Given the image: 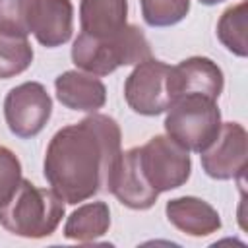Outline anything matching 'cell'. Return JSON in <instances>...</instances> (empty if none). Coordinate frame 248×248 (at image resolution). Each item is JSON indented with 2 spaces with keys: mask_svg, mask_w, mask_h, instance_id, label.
<instances>
[{
  "mask_svg": "<svg viewBox=\"0 0 248 248\" xmlns=\"http://www.w3.org/2000/svg\"><path fill=\"white\" fill-rule=\"evenodd\" d=\"M128 0H81V33L91 37H110L126 25Z\"/></svg>",
  "mask_w": 248,
  "mask_h": 248,
  "instance_id": "obj_14",
  "label": "cell"
},
{
  "mask_svg": "<svg viewBox=\"0 0 248 248\" xmlns=\"http://www.w3.org/2000/svg\"><path fill=\"white\" fill-rule=\"evenodd\" d=\"M202 4H205V6H215V4H219V2H223V0H200Z\"/></svg>",
  "mask_w": 248,
  "mask_h": 248,
  "instance_id": "obj_21",
  "label": "cell"
},
{
  "mask_svg": "<svg viewBox=\"0 0 248 248\" xmlns=\"http://www.w3.org/2000/svg\"><path fill=\"white\" fill-rule=\"evenodd\" d=\"M110 227V209L105 202H91L78 207L64 225V236L78 242H89L103 236Z\"/></svg>",
  "mask_w": 248,
  "mask_h": 248,
  "instance_id": "obj_15",
  "label": "cell"
},
{
  "mask_svg": "<svg viewBox=\"0 0 248 248\" xmlns=\"http://www.w3.org/2000/svg\"><path fill=\"white\" fill-rule=\"evenodd\" d=\"M120 153L116 120L91 114L52 136L45 153V178L66 203H78L107 190Z\"/></svg>",
  "mask_w": 248,
  "mask_h": 248,
  "instance_id": "obj_1",
  "label": "cell"
},
{
  "mask_svg": "<svg viewBox=\"0 0 248 248\" xmlns=\"http://www.w3.org/2000/svg\"><path fill=\"white\" fill-rule=\"evenodd\" d=\"M246 2L231 6L223 12L217 23L219 41L236 56H246Z\"/></svg>",
  "mask_w": 248,
  "mask_h": 248,
  "instance_id": "obj_17",
  "label": "cell"
},
{
  "mask_svg": "<svg viewBox=\"0 0 248 248\" xmlns=\"http://www.w3.org/2000/svg\"><path fill=\"white\" fill-rule=\"evenodd\" d=\"M203 170L217 180L238 178L246 170L248 159V134L238 122H225L217 138L207 149L202 151Z\"/></svg>",
  "mask_w": 248,
  "mask_h": 248,
  "instance_id": "obj_8",
  "label": "cell"
},
{
  "mask_svg": "<svg viewBox=\"0 0 248 248\" xmlns=\"http://www.w3.org/2000/svg\"><path fill=\"white\" fill-rule=\"evenodd\" d=\"M107 192L114 194V198L130 209H149L157 202L159 192L147 182L140 165V147L120 153Z\"/></svg>",
  "mask_w": 248,
  "mask_h": 248,
  "instance_id": "obj_9",
  "label": "cell"
},
{
  "mask_svg": "<svg viewBox=\"0 0 248 248\" xmlns=\"http://www.w3.org/2000/svg\"><path fill=\"white\" fill-rule=\"evenodd\" d=\"M39 0H0V31L29 35Z\"/></svg>",
  "mask_w": 248,
  "mask_h": 248,
  "instance_id": "obj_19",
  "label": "cell"
},
{
  "mask_svg": "<svg viewBox=\"0 0 248 248\" xmlns=\"http://www.w3.org/2000/svg\"><path fill=\"white\" fill-rule=\"evenodd\" d=\"M21 182V163L14 151L0 145V205L6 203Z\"/></svg>",
  "mask_w": 248,
  "mask_h": 248,
  "instance_id": "obj_20",
  "label": "cell"
},
{
  "mask_svg": "<svg viewBox=\"0 0 248 248\" xmlns=\"http://www.w3.org/2000/svg\"><path fill=\"white\" fill-rule=\"evenodd\" d=\"M140 165L147 182L161 194L182 186L190 178L188 149L169 136H153L140 147Z\"/></svg>",
  "mask_w": 248,
  "mask_h": 248,
  "instance_id": "obj_5",
  "label": "cell"
},
{
  "mask_svg": "<svg viewBox=\"0 0 248 248\" xmlns=\"http://www.w3.org/2000/svg\"><path fill=\"white\" fill-rule=\"evenodd\" d=\"M167 110L165 130L169 138L178 141L188 151L202 153L207 149L223 124L217 101L198 93L174 99Z\"/></svg>",
  "mask_w": 248,
  "mask_h": 248,
  "instance_id": "obj_4",
  "label": "cell"
},
{
  "mask_svg": "<svg viewBox=\"0 0 248 248\" xmlns=\"http://www.w3.org/2000/svg\"><path fill=\"white\" fill-rule=\"evenodd\" d=\"M33 62V46L25 35L0 31V79L25 72Z\"/></svg>",
  "mask_w": 248,
  "mask_h": 248,
  "instance_id": "obj_16",
  "label": "cell"
},
{
  "mask_svg": "<svg viewBox=\"0 0 248 248\" xmlns=\"http://www.w3.org/2000/svg\"><path fill=\"white\" fill-rule=\"evenodd\" d=\"M151 58V46L138 25H124L110 37L79 33L72 46V60L93 76H108L120 66L140 64Z\"/></svg>",
  "mask_w": 248,
  "mask_h": 248,
  "instance_id": "obj_3",
  "label": "cell"
},
{
  "mask_svg": "<svg viewBox=\"0 0 248 248\" xmlns=\"http://www.w3.org/2000/svg\"><path fill=\"white\" fill-rule=\"evenodd\" d=\"M141 14L151 27H169L186 17L190 12V0H140Z\"/></svg>",
  "mask_w": 248,
  "mask_h": 248,
  "instance_id": "obj_18",
  "label": "cell"
},
{
  "mask_svg": "<svg viewBox=\"0 0 248 248\" xmlns=\"http://www.w3.org/2000/svg\"><path fill=\"white\" fill-rule=\"evenodd\" d=\"M54 87L58 101L72 110L95 112L107 101V89L103 81L93 74L68 70L56 78Z\"/></svg>",
  "mask_w": 248,
  "mask_h": 248,
  "instance_id": "obj_12",
  "label": "cell"
},
{
  "mask_svg": "<svg viewBox=\"0 0 248 248\" xmlns=\"http://www.w3.org/2000/svg\"><path fill=\"white\" fill-rule=\"evenodd\" d=\"M74 6L70 0H39L31 19V33L48 48L60 46L72 37Z\"/></svg>",
  "mask_w": 248,
  "mask_h": 248,
  "instance_id": "obj_11",
  "label": "cell"
},
{
  "mask_svg": "<svg viewBox=\"0 0 248 248\" xmlns=\"http://www.w3.org/2000/svg\"><path fill=\"white\" fill-rule=\"evenodd\" d=\"M169 74L170 66L161 60L147 58L140 62L124 83V97L128 107L134 112L145 116L165 112L170 105Z\"/></svg>",
  "mask_w": 248,
  "mask_h": 248,
  "instance_id": "obj_6",
  "label": "cell"
},
{
  "mask_svg": "<svg viewBox=\"0 0 248 248\" xmlns=\"http://www.w3.org/2000/svg\"><path fill=\"white\" fill-rule=\"evenodd\" d=\"M64 217V200L46 188L21 178L12 198L0 205V225L23 238L50 236Z\"/></svg>",
  "mask_w": 248,
  "mask_h": 248,
  "instance_id": "obj_2",
  "label": "cell"
},
{
  "mask_svg": "<svg viewBox=\"0 0 248 248\" xmlns=\"http://www.w3.org/2000/svg\"><path fill=\"white\" fill-rule=\"evenodd\" d=\"M52 114V99L37 81H25L10 89L4 99V116L12 134L17 138L37 136Z\"/></svg>",
  "mask_w": 248,
  "mask_h": 248,
  "instance_id": "obj_7",
  "label": "cell"
},
{
  "mask_svg": "<svg viewBox=\"0 0 248 248\" xmlns=\"http://www.w3.org/2000/svg\"><path fill=\"white\" fill-rule=\"evenodd\" d=\"M167 219L184 234L190 236H209L221 229V217L213 205L207 202L182 196L167 202Z\"/></svg>",
  "mask_w": 248,
  "mask_h": 248,
  "instance_id": "obj_13",
  "label": "cell"
},
{
  "mask_svg": "<svg viewBox=\"0 0 248 248\" xmlns=\"http://www.w3.org/2000/svg\"><path fill=\"white\" fill-rule=\"evenodd\" d=\"M223 85L225 79L221 68L205 56H192L176 66H170V74H169L170 103L190 93L205 95L217 101L223 91Z\"/></svg>",
  "mask_w": 248,
  "mask_h": 248,
  "instance_id": "obj_10",
  "label": "cell"
}]
</instances>
